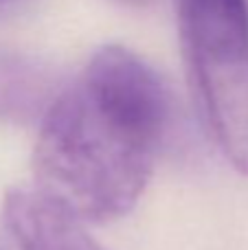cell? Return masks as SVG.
<instances>
[{
    "instance_id": "obj_1",
    "label": "cell",
    "mask_w": 248,
    "mask_h": 250,
    "mask_svg": "<svg viewBox=\"0 0 248 250\" xmlns=\"http://www.w3.org/2000/svg\"><path fill=\"white\" fill-rule=\"evenodd\" d=\"M154 156V147L73 83L42 117L33 151L35 189L83 224H105L134 208L152 176Z\"/></svg>"
},
{
    "instance_id": "obj_2",
    "label": "cell",
    "mask_w": 248,
    "mask_h": 250,
    "mask_svg": "<svg viewBox=\"0 0 248 250\" xmlns=\"http://www.w3.org/2000/svg\"><path fill=\"white\" fill-rule=\"evenodd\" d=\"M187 77L215 145L248 176V0H174Z\"/></svg>"
},
{
    "instance_id": "obj_3",
    "label": "cell",
    "mask_w": 248,
    "mask_h": 250,
    "mask_svg": "<svg viewBox=\"0 0 248 250\" xmlns=\"http://www.w3.org/2000/svg\"><path fill=\"white\" fill-rule=\"evenodd\" d=\"M77 86L103 112L158 151L174 121V99L161 75L143 57L119 44L101 46Z\"/></svg>"
},
{
    "instance_id": "obj_4",
    "label": "cell",
    "mask_w": 248,
    "mask_h": 250,
    "mask_svg": "<svg viewBox=\"0 0 248 250\" xmlns=\"http://www.w3.org/2000/svg\"><path fill=\"white\" fill-rule=\"evenodd\" d=\"M4 222L20 250H108L79 217L38 189H13L4 200Z\"/></svg>"
},
{
    "instance_id": "obj_5",
    "label": "cell",
    "mask_w": 248,
    "mask_h": 250,
    "mask_svg": "<svg viewBox=\"0 0 248 250\" xmlns=\"http://www.w3.org/2000/svg\"><path fill=\"white\" fill-rule=\"evenodd\" d=\"M60 92L51 66L24 53L0 51V121L42 119Z\"/></svg>"
},
{
    "instance_id": "obj_6",
    "label": "cell",
    "mask_w": 248,
    "mask_h": 250,
    "mask_svg": "<svg viewBox=\"0 0 248 250\" xmlns=\"http://www.w3.org/2000/svg\"><path fill=\"white\" fill-rule=\"evenodd\" d=\"M119 4H125V7H147L154 0H117Z\"/></svg>"
},
{
    "instance_id": "obj_7",
    "label": "cell",
    "mask_w": 248,
    "mask_h": 250,
    "mask_svg": "<svg viewBox=\"0 0 248 250\" xmlns=\"http://www.w3.org/2000/svg\"><path fill=\"white\" fill-rule=\"evenodd\" d=\"M0 2H4V0H0Z\"/></svg>"
}]
</instances>
